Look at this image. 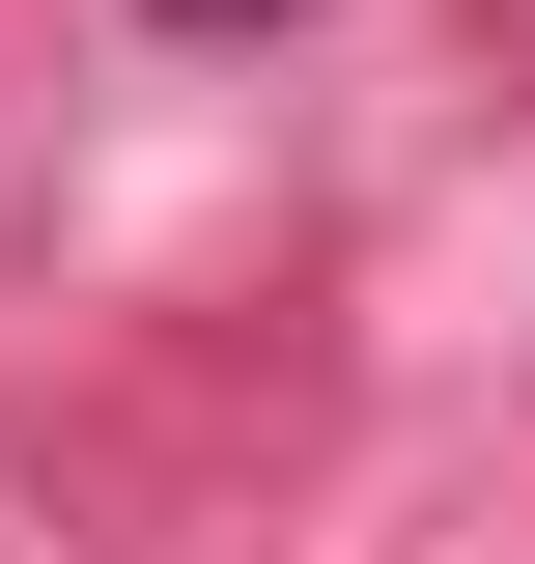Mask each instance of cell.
Returning a JSON list of instances; mask_svg holds the SVG:
<instances>
[{"label":"cell","mask_w":535,"mask_h":564,"mask_svg":"<svg viewBox=\"0 0 535 564\" xmlns=\"http://www.w3.org/2000/svg\"><path fill=\"white\" fill-rule=\"evenodd\" d=\"M141 29H310V0H141Z\"/></svg>","instance_id":"obj_1"}]
</instances>
